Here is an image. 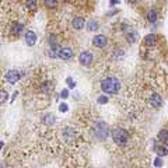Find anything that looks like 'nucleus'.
Segmentation results:
<instances>
[{
  "mask_svg": "<svg viewBox=\"0 0 168 168\" xmlns=\"http://www.w3.org/2000/svg\"><path fill=\"white\" fill-rule=\"evenodd\" d=\"M156 39H157V37H156L154 34H151V35H147L144 42H146V45H149V46H150V45H154V44H156Z\"/></svg>",
  "mask_w": 168,
  "mask_h": 168,
  "instance_id": "dca6fc26",
  "label": "nucleus"
},
{
  "mask_svg": "<svg viewBox=\"0 0 168 168\" xmlns=\"http://www.w3.org/2000/svg\"><path fill=\"white\" fill-rule=\"evenodd\" d=\"M59 109H60V112H66L69 108H67V105H66V104H60V105H59Z\"/></svg>",
  "mask_w": 168,
  "mask_h": 168,
  "instance_id": "393cba45",
  "label": "nucleus"
},
{
  "mask_svg": "<svg viewBox=\"0 0 168 168\" xmlns=\"http://www.w3.org/2000/svg\"><path fill=\"white\" fill-rule=\"evenodd\" d=\"M6 79H7V81L10 84H15L20 80V73L17 72V70H10V72L7 73V76H6Z\"/></svg>",
  "mask_w": 168,
  "mask_h": 168,
  "instance_id": "423d86ee",
  "label": "nucleus"
},
{
  "mask_svg": "<svg viewBox=\"0 0 168 168\" xmlns=\"http://www.w3.org/2000/svg\"><path fill=\"white\" fill-rule=\"evenodd\" d=\"M95 137L99 140H104L108 137V125L105 122H99L95 126Z\"/></svg>",
  "mask_w": 168,
  "mask_h": 168,
  "instance_id": "7ed1b4c3",
  "label": "nucleus"
},
{
  "mask_svg": "<svg viewBox=\"0 0 168 168\" xmlns=\"http://www.w3.org/2000/svg\"><path fill=\"white\" fill-rule=\"evenodd\" d=\"M158 140H160L161 143H167L168 140V130H165V129H163V130L158 132Z\"/></svg>",
  "mask_w": 168,
  "mask_h": 168,
  "instance_id": "ddd939ff",
  "label": "nucleus"
},
{
  "mask_svg": "<svg viewBox=\"0 0 168 168\" xmlns=\"http://www.w3.org/2000/svg\"><path fill=\"white\" fill-rule=\"evenodd\" d=\"M3 144H4L3 142H0V150H2V147H3Z\"/></svg>",
  "mask_w": 168,
  "mask_h": 168,
  "instance_id": "cd10ccee",
  "label": "nucleus"
},
{
  "mask_svg": "<svg viewBox=\"0 0 168 168\" xmlns=\"http://www.w3.org/2000/svg\"><path fill=\"white\" fill-rule=\"evenodd\" d=\"M87 29L88 31H97V29H98V22L95 21V20L88 21L87 22Z\"/></svg>",
  "mask_w": 168,
  "mask_h": 168,
  "instance_id": "4468645a",
  "label": "nucleus"
},
{
  "mask_svg": "<svg viewBox=\"0 0 168 168\" xmlns=\"http://www.w3.org/2000/svg\"><path fill=\"white\" fill-rule=\"evenodd\" d=\"M44 122L46 125H51V123H53V122H55V116H53V115H46V116H45V119H44Z\"/></svg>",
  "mask_w": 168,
  "mask_h": 168,
  "instance_id": "a211bd4d",
  "label": "nucleus"
},
{
  "mask_svg": "<svg viewBox=\"0 0 168 168\" xmlns=\"http://www.w3.org/2000/svg\"><path fill=\"white\" fill-rule=\"evenodd\" d=\"M73 28L74 29H81L84 27V18L83 17H76V18H73Z\"/></svg>",
  "mask_w": 168,
  "mask_h": 168,
  "instance_id": "9b49d317",
  "label": "nucleus"
},
{
  "mask_svg": "<svg viewBox=\"0 0 168 168\" xmlns=\"http://www.w3.org/2000/svg\"><path fill=\"white\" fill-rule=\"evenodd\" d=\"M60 97H62V98H67V97H69V91H67V90H63V91L60 92Z\"/></svg>",
  "mask_w": 168,
  "mask_h": 168,
  "instance_id": "a878e982",
  "label": "nucleus"
},
{
  "mask_svg": "<svg viewBox=\"0 0 168 168\" xmlns=\"http://www.w3.org/2000/svg\"><path fill=\"white\" fill-rule=\"evenodd\" d=\"M59 58L65 59V60H69V59L73 58V51L70 49V48H62V49H59Z\"/></svg>",
  "mask_w": 168,
  "mask_h": 168,
  "instance_id": "39448f33",
  "label": "nucleus"
},
{
  "mask_svg": "<svg viewBox=\"0 0 168 168\" xmlns=\"http://www.w3.org/2000/svg\"><path fill=\"white\" fill-rule=\"evenodd\" d=\"M79 60L83 66H90L92 62V55L90 52H81L80 56H79Z\"/></svg>",
  "mask_w": 168,
  "mask_h": 168,
  "instance_id": "20e7f679",
  "label": "nucleus"
},
{
  "mask_svg": "<svg viewBox=\"0 0 168 168\" xmlns=\"http://www.w3.org/2000/svg\"><path fill=\"white\" fill-rule=\"evenodd\" d=\"M112 139L116 144H125L129 140V135L128 132L122 128H115L112 130Z\"/></svg>",
  "mask_w": 168,
  "mask_h": 168,
  "instance_id": "f03ea898",
  "label": "nucleus"
},
{
  "mask_svg": "<svg viewBox=\"0 0 168 168\" xmlns=\"http://www.w3.org/2000/svg\"><path fill=\"white\" fill-rule=\"evenodd\" d=\"M108 102V97H105V95H101L98 98V104H106Z\"/></svg>",
  "mask_w": 168,
  "mask_h": 168,
  "instance_id": "aec40b11",
  "label": "nucleus"
},
{
  "mask_svg": "<svg viewBox=\"0 0 168 168\" xmlns=\"http://www.w3.org/2000/svg\"><path fill=\"white\" fill-rule=\"evenodd\" d=\"M147 20H149L150 22H156L157 21V13L154 10H150L149 14H147Z\"/></svg>",
  "mask_w": 168,
  "mask_h": 168,
  "instance_id": "2eb2a0df",
  "label": "nucleus"
},
{
  "mask_svg": "<svg viewBox=\"0 0 168 168\" xmlns=\"http://www.w3.org/2000/svg\"><path fill=\"white\" fill-rule=\"evenodd\" d=\"M7 91H4V90H0V104H4L6 101H7Z\"/></svg>",
  "mask_w": 168,
  "mask_h": 168,
  "instance_id": "f3484780",
  "label": "nucleus"
},
{
  "mask_svg": "<svg viewBox=\"0 0 168 168\" xmlns=\"http://www.w3.org/2000/svg\"><path fill=\"white\" fill-rule=\"evenodd\" d=\"M101 88L106 94H116L121 90V83L115 77H108V79L101 81Z\"/></svg>",
  "mask_w": 168,
  "mask_h": 168,
  "instance_id": "f257e3e1",
  "label": "nucleus"
},
{
  "mask_svg": "<svg viewBox=\"0 0 168 168\" xmlns=\"http://www.w3.org/2000/svg\"><path fill=\"white\" fill-rule=\"evenodd\" d=\"M67 84H69L70 88H74V87H76V83H74V80H72L70 77H67Z\"/></svg>",
  "mask_w": 168,
  "mask_h": 168,
  "instance_id": "5701e85b",
  "label": "nucleus"
},
{
  "mask_svg": "<svg viewBox=\"0 0 168 168\" xmlns=\"http://www.w3.org/2000/svg\"><path fill=\"white\" fill-rule=\"evenodd\" d=\"M35 2H28V3H27V6H29V7H35Z\"/></svg>",
  "mask_w": 168,
  "mask_h": 168,
  "instance_id": "bb28decb",
  "label": "nucleus"
},
{
  "mask_svg": "<svg viewBox=\"0 0 168 168\" xmlns=\"http://www.w3.org/2000/svg\"><path fill=\"white\" fill-rule=\"evenodd\" d=\"M21 29H22V25L21 24H14V29H13V31H14V32H21Z\"/></svg>",
  "mask_w": 168,
  "mask_h": 168,
  "instance_id": "412c9836",
  "label": "nucleus"
},
{
  "mask_svg": "<svg viewBox=\"0 0 168 168\" xmlns=\"http://www.w3.org/2000/svg\"><path fill=\"white\" fill-rule=\"evenodd\" d=\"M25 42L28 44V46L35 45V42H37V35H35V32H34V31H27V34H25Z\"/></svg>",
  "mask_w": 168,
  "mask_h": 168,
  "instance_id": "6e6552de",
  "label": "nucleus"
},
{
  "mask_svg": "<svg viewBox=\"0 0 168 168\" xmlns=\"http://www.w3.org/2000/svg\"><path fill=\"white\" fill-rule=\"evenodd\" d=\"M154 165H156V167H161V165H163V160H161V157H157L156 160H154Z\"/></svg>",
  "mask_w": 168,
  "mask_h": 168,
  "instance_id": "4be33fe9",
  "label": "nucleus"
},
{
  "mask_svg": "<svg viewBox=\"0 0 168 168\" xmlns=\"http://www.w3.org/2000/svg\"><path fill=\"white\" fill-rule=\"evenodd\" d=\"M49 44L52 45V48L56 46V44H58V37H56V35H51V37H49Z\"/></svg>",
  "mask_w": 168,
  "mask_h": 168,
  "instance_id": "6ab92c4d",
  "label": "nucleus"
},
{
  "mask_svg": "<svg viewBox=\"0 0 168 168\" xmlns=\"http://www.w3.org/2000/svg\"><path fill=\"white\" fill-rule=\"evenodd\" d=\"M106 37H104V35H95L94 39H92V44L95 45V46H99V48H102L106 45Z\"/></svg>",
  "mask_w": 168,
  "mask_h": 168,
  "instance_id": "0eeeda50",
  "label": "nucleus"
},
{
  "mask_svg": "<svg viewBox=\"0 0 168 168\" xmlns=\"http://www.w3.org/2000/svg\"><path fill=\"white\" fill-rule=\"evenodd\" d=\"M150 102H151V105H153L154 108H160V106L163 105V99H161L160 95L154 92V94L150 97Z\"/></svg>",
  "mask_w": 168,
  "mask_h": 168,
  "instance_id": "1a4fd4ad",
  "label": "nucleus"
},
{
  "mask_svg": "<svg viewBox=\"0 0 168 168\" xmlns=\"http://www.w3.org/2000/svg\"><path fill=\"white\" fill-rule=\"evenodd\" d=\"M128 41L130 42V44H135L136 41H137V38H139V35H137V32L136 31H133V29H129V32H128Z\"/></svg>",
  "mask_w": 168,
  "mask_h": 168,
  "instance_id": "f8f14e48",
  "label": "nucleus"
},
{
  "mask_svg": "<svg viewBox=\"0 0 168 168\" xmlns=\"http://www.w3.org/2000/svg\"><path fill=\"white\" fill-rule=\"evenodd\" d=\"M154 149H156V151L158 153V157H161V156H167L168 154V144L167 143H163L161 146H156Z\"/></svg>",
  "mask_w": 168,
  "mask_h": 168,
  "instance_id": "9d476101",
  "label": "nucleus"
},
{
  "mask_svg": "<svg viewBox=\"0 0 168 168\" xmlns=\"http://www.w3.org/2000/svg\"><path fill=\"white\" fill-rule=\"evenodd\" d=\"M45 4H46L48 7H53V6L56 4V2H55V0H46V2H45Z\"/></svg>",
  "mask_w": 168,
  "mask_h": 168,
  "instance_id": "b1692460",
  "label": "nucleus"
}]
</instances>
